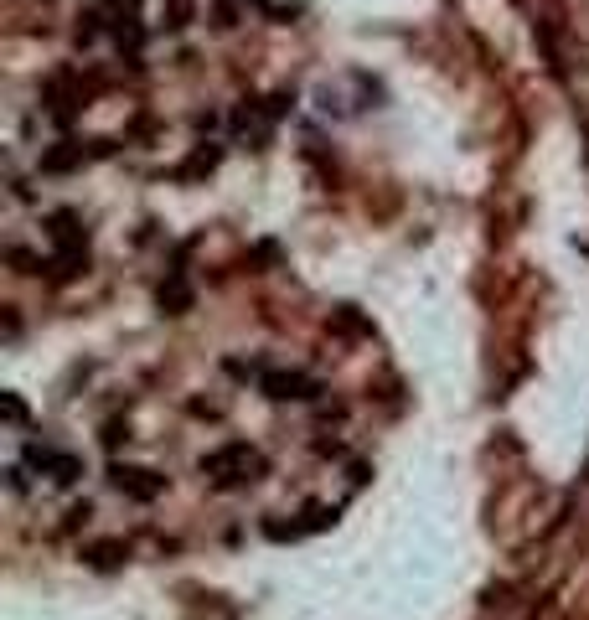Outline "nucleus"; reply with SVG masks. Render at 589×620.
I'll return each mask as SVG.
<instances>
[{
	"instance_id": "f257e3e1",
	"label": "nucleus",
	"mask_w": 589,
	"mask_h": 620,
	"mask_svg": "<svg viewBox=\"0 0 589 620\" xmlns=\"http://www.w3.org/2000/svg\"><path fill=\"white\" fill-rule=\"evenodd\" d=\"M202 476L217 491H238V486H254L269 476V460L254 445H217L212 455H202Z\"/></svg>"
},
{
	"instance_id": "f03ea898",
	"label": "nucleus",
	"mask_w": 589,
	"mask_h": 620,
	"mask_svg": "<svg viewBox=\"0 0 589 620\" xmlns=\"http://www.w3.org/2000/svg\"><path fill=\"white\" fill-rule=\"evenodd\" d=\"M47 243H52V254H57V269H62V279L68 274H78V269H88V223L78 212H52L47 217Z\"/></svg>"
},
{
	"instance_id": "7ed1b4c3",
	"label": "nucleus",
	"mask_w": 589,
	"mask_h": 620,
	"mask_svg": "<svg viewBox=\"0 0 589 620\" xmlns=\"http://www.w3.org/2000/svg\"><path fill=\"white\" fill-rule=\"evenodd\" d=\"M26 465H31L37 476H47L52 486H73V481L83 476V460L68 455V450H57V445H47V440H31V445H26Z\"/></svg>"
},
{
	"instance_id": "20e7f679",
	"label": "nucleus",
	"mask_w": 589,
	"mask_h": 620,
	"mask_svg": "<svg viewBox=\"0 0 589 620\" xmlns=\"http://www.w3.org/2000/svg\"><path fill=\"white\" fill-rule=\"evenodd\" d=\"M109 486H114L119 496H130V502H155V496L166 491V476L150 471V465H124V460H114V465H109Z\"/></svg>"
},
{
	"instance_id": "39448f33",
	"label": "nucleus",
	"mask_w": 589,
	"mask_h": 620,
	"mask_svg": "<svg viewBox=\"0 0 589 620\" xmlns=\"http://www.w3.org/2000/svg\"><path fill=\"white\" fill-rule=\"evenodd\" d=\"M259 388L274 398V403H316L321 398V383L310 372H264Z\"/></svg>"
},
{
	"instance_id": "423d86ee",
	"label": "nucleus",
	"mask_w": 589,
	"mask_h": 620,
	"mask_svg": "<svg viewBox=\"0 0 589 620\" xmlns=\"http://www.w3.org/2000/svg\"><path fill=\"white\" fill-rule=\"evenodd\" d=\"M186 305H192V285H186V269H176L161 285V310H166V316H181Z\"/></svg>"
},
{
	"instance_id": "0eeeda50",
	"label": "nucleus",
	"mask_w": 589,
	"mask_h": 620,
	"mask_svg": "<svg viewBox=\"0 0 589 620\" xmlns=\"http://www.w3.org/2000/svg\"><path fill=\"white\" fill-rule=\"evenodd\" d=\"M73 166H83V145H73V140L42 155V171H73Z\"/></svg>"
},
{
	"instance_id": "6e6552de",
	"label": "nucleus",
	"mask_w": 589,
	"mask_h": 620,
	"mask_svg": "<svg viewBox=\"0 0 589 620\" xmlns=\"http://www.w3.org/2000/svg\"><path fill=\"white\" fill-rule=\"evenodd\" d=\"M88 558L109 569V564H119V558H124V548H119V543H99V548H88Z\"/></svg>"
},
{
	"instance_id": "1a4fd4ad",
	"label": "nucleus",
	"mask_w": 589,
	"mask_h": 620,
	"mask_svg": "<svg viewBox=\"0 0 589 620\" xmlns=\"http://www.w3.org/2000/svg\"><path fill=\"white\" fill-rule=\"evenodd\" d=\"M186 16H192V0H171V21L166 26L176 31V26H186Z\"/></svg>"
},
{
	"instance_id": "9d476101",
	"label": "nucleus",
	"mask_w": 589,
	"mask_h": 620,
	"mask_svg": "<svg viewBox=\"0 0 589 620\" xmlns=\"http://www.w3.org/2000/svg\"><path fill=\"white\" fill-rule=\"evenodd\" d=\"M21 419H26V403L16 393H6V424H21Z\"/></svg>"
},
{
	"instance_id": "9b49d317",
	"label": "nucleus",
	"mask_w": 589,
	"mask_h": 620,
	"mask_svg": "<svg viewBox=\"0 0 589 620\" xmlns=\"http://www.w3.org/2000/svg\"><path fill=\"white\" fill-rule=\"evenodd\" d=\"M584 481H589V465H584Z\"/></svg>"
},
{
	"instance_id": "f8f14e48",
	"label": "nucleus",
	"mask_w": 589,
	"mask_h": 620,
	"mask_svg": "<svg viewBox=\"0 0 589 620\" xmlns=\"http://www.w3.org/2000/svg\"><path fill=\"white\" fill-rule=\"evenodd\" d=\"M254 6H264V0H254Z\"/></svg>"
}]
</instances>
